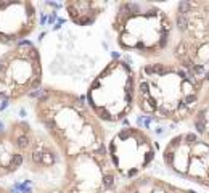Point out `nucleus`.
<instances>
[{"mask_svg":"<svg viewBox=\"0 0 209 193\" xmlns=\"http://www.w3.org/2000/svg\"><path fill=\"white\" fill-rule=\"evenodd\" d=\"M61 193H118V180L106 148L64 159Z\"/></svg>","mask_w":209,"mask_h":193,"instance_id":"7","label":"nucleus"},{"mask_svg":"<svg viewBox=\"0 0 209 193\" xmlns=\"http://www.w3.org/2000/svg\"><path fill=\"white\" fill-rule=\"evenodd\" d=\"M40 50L24 40L0 55V100L16 103L42 89Z\"/></svg>","mask_w":209,"mask_h":193,"instance_id":"6","label":"nucleus"},{"mask_svg":"<svg viewBox=\"0 0 209 193\" xmlns=\"http://www.w3.org/2000/svg\"><path fill=\"white\" fill-rule=\"evenodd\" d=\"M35 121L55 143L63 161L106 148V131L85 96L44 85L34 100Z\"/></svg>","mask_w":209,"mask_h":193,"instance_id":"1","label":"nucleus"},{"mask_svg":"<svg viewBox=\"0 0 209 193\" xmlns=\"http://www.w3.org/2000/svg\"><path fill=\"white\" fill-rule=\"evenodd\" d=\"M118 193H196V192L177 187L174 183L167 182V180L159 179V177L143 174L137 179L125 182L119 188Z\"/></svg>","mask_w":209,"mask_h":193,"instance_id":"12","label":"nucleus"},{"mask_svg":"<svg viewBox=\"0 0 209 193\" xmlns=\"http://www.w3.org/2000/svg\"><path fill=\"white\" fill-rule=\"evenodd\" d=\"M111 29L122 52L154 61L171 47L175 26L174 18L156 3L124 0L116 7Z\"/></svg>","mask_w":209,"mask_h":193,"instance_id":"3","label":"nucleus"},{"mask_svg":"<svg viewBox=\"0 0 209 193\" xmlns=\"http://www.w3.org/2000/svg\"><path fill=\"white\" fill-rule=\"evenodd\" d=\"M177 40L171 58L209 85V0H187L175 7Z\"/></svg>","mask_w":209,"mask_h":193,"instance_id":"5","label":"nucleus"},{"mask_svg":"<svg viewBox=\"0 0 209 193\" xmlns=\"http://www.w3.org/2000/svg\"><path fill=\"white\" fill-rule=\"evenodd\" d=\"M0 193H11V192L8 188H5L3 185H0Z\"/></svg>","mask_w":209,"mask_h":193,"instance_id":"16","label":"nucleus"},{"mask_svg":"<svg viewBox=\"0 0 209 193\" xmlns=\"http://www.w3.org/2000/svg\"><path fill=\"white\" fill-rule=\"evenodd\" d=\"M24 166L23 155L15 146L8 129H0V179L18 172Z\"/></svg>","mask_w":209,"mask_h":193,"instance_id":"14","label":"nucleus"},{"mask_svg":"<svg viewBox=\"0 0 209 193\" xmlns=\"http://www.w3.org/2000/svg\"><path fill=\"white\" fill-rule=\"evenodd\" d=\"M37 28V7L31 0H0V45L11 48Z\"/></svg>","mask_w":209,"mask_h":193,"instance_id":"11","label":"nucleus"},{"mask_svg":"<svg viewBox=\"0 0 209 193\" xmlns=\"http://www.w3.org/2000/svg\"><path fill=\"white\" fill-rule=\"evenodd\" d=\"M192 124L195 129L193 132H196L201 138L209 142V85H206L203 90L196 113L192 117Z\"/></svg>","mask_w":209,"mask_h":193,"instance_id":"15","label":"nucleus"},{"mask_svg":"<svg viewBox=\"0 0 209 193\" xmlns=\"http://www.w3.org/2000/svg\"><path fill=\"white\" fill-rule=\"evenodd\" d=\"M204 87L172 58L146 61L137 71V108L154 122H187L195 116Z\"/></svg>","mask_w":209,"mask_h":193,"instance_id":"2","label":"nucleus"},{"mask_svg":"<svg viewBox=\"0 0 209 193\" xmlns=\"http://www.w3.org/2000/svg\"><path fill=\"white\" fill-rule=\"evenodd\" d=\"M85 100L101 122L125 121L137 106L135 69L127 60H109L89 84Z\"/></svg>","mask_w":209,"mask_h":193,"instance_id":"4","label":"nucleus"},{"mask_svg":"<svg viewBox=\"0 0 209 193\" xmlns=\"http://www.w3.org/2000/svg\"><path fill=\"white\" fill-rule=\"evenodd\" d=\"M7 129L11 134L15 146L23 155L29 172L47 174L61 164V153L45 132L35 131L28 121L23 119L11 121Z\"/></svg>","mask_w":209,"mask_h":193,"instance_id":"10","label":"nucleus"},{"mask_svg":"<svg viewBox=\"0 0 209 193\" xmlns=\"http://www.w3.org/2000/svg\"><path fill=\"white\" fill-rule=\"evenodd\" d=\"M105 8H106V3L97 2V0H68L64 2V10L68 13V18L80 28L92 26L105 11Z\"/></svg>","mask_w":209,"mask_h":193,"instance_id":"13","label":"nucleus"},{"mask_svg":"<svg viewBox=\"0 0 209 193\" xmlns=\"http://www.w3.org/2000/svg\"><path fill=\"white\" fill-rule=\"evenodd\" d=\"M106 151L119 179L129 182L143 176V172L153 164L158 145L142 127L127 126L113 134L106 143Z\"/></svg>","mask_w":209,"mask_h":193,"instance_id":"8","label":"nucleus"},{"mask_svg":"<svg viewBox=\"0 0 209 193\" xmlns=\"http://www.w3.org/2000/svg\"><path fill=\"white\" fill-rule=\"evenodd\" d=\"M163 162L174 176L209 190V142L196 132L174 135L163 150Z\"/></svg>","mask_w":209,"mask_h":193,"instance_id":"9","label":"nucleus"}]
</instances>
